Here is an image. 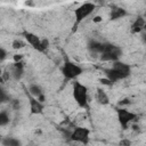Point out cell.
I'll return each mask as SVG.
<instances>
[{
	"label": "cell",
	"mask_w": 146,
	"mask_h": 146,
	"mask_svg": "<svg viewBox=\"0 0 146 146\" xmlns=\"http://www.w3.org/2000/svg\"><path fill=\"white\" fill-rule=\"evenodd\" d=\"M130 72H131V68L128 64H124V63L117 62V60L114 62V64L111 68L105 70L106 78L110 79L113 83L119 80H123V79L128 78L130 75Z\"/></svg>",
	"instance_id": "obj_1"
},
{
	"label": "cell",
	"mask_w": 146,
	"mask_h": 146,
	"mask_svg": "<svg viewBox=\"0 0 146 146\" xmlns=\"http://www.w3.org/2000/svg\"><path fill=\"white\" fill-rule=\"evenodd\" d=\"M73 98L80 107H82V108L88 107V89H87V87L83 86L82 83L75 81L73 83Z\"/></svg>",
	"instance_id": "obj_2"
},
{
	"label": "cell",
	"mask_w": 146,
	"mask_h": 146,
	"mask_svg": "<svg viewBox=\"0 0 146 146\" xmlns=\"http://www.w3.org/2000/svg\"><path fill=\"white\" fill-rule=\"evenodd\" d=\"M62 73L65 80H75L78 76H80L83 73V68L75 64L74 62H71L66 59L62 67Z\"/></svg>",
	"instance_id": "obj_3"
},
{
	"label": "cell",
	"mask_w": 146,
	"mask_h": 146,
	"mask_svg": "<svg viewBox=\"0 0 146 146\" xmlns=\"http://www.w3.org/2000/svg\"><path fill=\"white\" fill-rule=\"evenodd\" d=\"M95 9H96V5L92 3V2H84L81 6H79L74 10V16H75V25H74V27H76L78 24H80L86 17H88Z\"/></svg>",
	"instance_id": "obj_4"
},
{
	"label": "cell",
	"mask_w": 146,
	"mask_h": 146,
	"mask_svg": "<svg viewBox=\"0 0 146 146\" xmlns=\"http://www.w3.org/2000/svg\"><path fill=\"white\" fill-rule=\"evenodd\" d=\"M122 50L120 47L114 46L112 43H105V47L103 51L100 52V59L102 60H112L115 62L121 56Z\"/></svg>",
	"instance_id": "obj_5"
},
{
	"label": "cell",
	"mask_w": 146,
	"mask_h": 146,
	"mask_svg": "<svg viewBox=\"0 0 146 146\" xmlns=\"http://www.w3.org/2000/svg\"><path fill=\"white\" fill-rule=\"evenodd\" d=\"M138 119V115L125 110V108H119L117 110V120L119 123L121 124L122 129H128V125Z\"/></svg>",
	"instance_id": "obj_6"
},
{
	"label": "cell",
	"mask_w": 146,
	"mask_h": 146,
	"mask_svg": "<svg viewBox=\"0 0 146 146\" xmlns=\"http://www.w3.org/2000/svg\"><path fill=\"white\" fill-rule=\"evenodd\" d=\"M89 135H90V130L89 129L82 128V127H76L71 132L70 138L73 141H78V143H82V144H88V141H89Z\"/></svg>",
	"instance_id": "obj_7"
},
{
	"label": "cell",
	"mask_w": 146,
	"mask_h": 146,
	"mask_svg": "<svg viewBox=\"0 0 146 146\" xmlns=\"http://www.w3.org/2000/svg\"><path fill=\"white\" fill-rule=\"evenodd\" d=\"M23 35L24 38L26 39V41L38 51H43V48H42V40L35 35L34 33H31V32H27V31H24L23 32Z\"/></svg>",
	"instance_id": "obj_8"
},
{
	"label": "cell",
	"mask_w": 146,
	"mask_h": 146,
	"mask_svg": "<svg viewBox=\"0 0 146 146\" xmlns=\"http://www.w3.org/2000/svg\"><path fill=\"white\" fill-rule=\"evenodd\" d=\"M27 97L30 100V110L32 114H41L43 112V105L42 102H40L36 97L32 96L30 92H27Z\"/></svg>",
	"instance_id": "obj_9"
},
{
	"label": "cell",
	"mask_w": 146,
	"mask_h": 146,
	"mask_svg": "<svg viewBox=\"0 0 146 146\" xmlns=\"http://www.w3.org/2000/svg\"><path fill=\"white\" fill-rule=\"evenodd\" d=\"M125 15H127L125 9H123L121 7H112V9L110 11V19L111 21H115V19L122 18Z\"/></svg>",
	"instance_id": "obj_10"
},
{
	"label": "cell",
	"mask_w": 146,
	"mask_h": 146,
	"mask_svg": "<svg viewBox=\"0 0 146 146\" xmlns=\"http://www.w3.org/2000/svg\"><path fill=\"white\" fill-rule=\"evenodd\" d=\"M145 22L146 21H145V18L143 16H138L135 19V22L132 23V25H131V32L132 33H139V32H141L144 30Z\"/></svg>",
	"instance_id": "obj_11"
},
{
	"label": "cell",
	"mask_w": 146,
	"mask_h": 146,
	"mask_svg": "<svg viewBox=\"0 0 146 146\" xmlns=\"http://www.w3.org/2000/svg\"><path fill=\"white\" fill-rule=\"evenodd\" d=\"M96 97H97V100H98L99 104H102V105H107L108 104V96L106 95V92L103 89H100V88L97 89Z\"/></svg>",
	"instance_id": "obj_12"
},
{
	"label": "cell",
	"mask_w": 146,
	"mask_h": 146,
	"mask_svg": "<svg viewBox=\"0 0 146 146\" xmlns=\"http://www.w3.org/2000/svg\"><path fill=\"white\" fill-rule=\"evenodd\" d=\"M104 47H105V43L97 42V41H91V42H89V46H88V48H89L91 51H94V52H99V54L103 51Z\"/></svg>",
	"instance_id": "obj_13"
},
{
	"label": "cell",
	"mask_w": 146,
	"mask_h": 146,
	"mask_svg": "<svg viewBox=\"0 0 146 146\" xmlns=\"http://www.w3.org/2000/svg\"><path fill=\"white\" fill-rule=\"evenodd\" d=\"M23 75V63L22 62H15L14 64V76L16 80L21 79Z\"/></svg>",
	"instance_id": "obj_14"
},
{
	"label": "cell",
	"mask_w": 146,
	"mask_h": 146,
	"mask_svg": "<svg viewBox=\"0 0 146 146\" xmlns=\"http://www.w3.org/2000/svg\"><path fill=\"white\" fill-rule=\"evenodd\" d=\"M29 92L32 95V96H34V97H40L43 92H42V90H41V88L39 87V86H36V84H31L30 86V89H29Z\"/></svg>",
	"instance_id": "obj_15"
},
{
	"label": "cell",
	"mask_w": 146,
	"mask_h": 146,
	"mask_svg": "<svg viewBox=\"0 0 146 146\" xmlns=\"http://www.w3.org/2000/svg\"><path fill=\"white\" fill-rule=\"evenodd\" d=\"M2 144L5 146H19L21 141L18 139H15V138H6L2 140Z\"/></svg>",
	"instance_id": "obj_16"
},
{
	"label": "cell",
	"mask_w": 146,
	"mask_h": 146,
	"mask_svg": "<svg viewBox=\"0 0 146 146\" xmlns=\"http://www.w3.org/2000/svg\"><path fill=\"white\" fill-rule=\"evenodd\" d=\"M8 123H9V115H8L7 112L2 111V112L0 113V125L3 127V125H6V124H8Z\"/></svg>",
	"instance_id": "obj_17"
},
{
	"label": "cell",
	"mask_w": 146,
	"mask_h": 146,
	"mask_svg": "<svg viewBox=\"0 0 146 146\" xmlns=\"http://www.w3.org/2000/svg\"><path fill=\"white\" fill-rule=\"evenodd\" d=\"M11 46H13L14 49H22V48L25 47V42H23L22 40H14Z\"/></svg>",
	"instance_id": "obj_18"
},
{
	"label": "cell",
	"mask_w": 146,
	"mask_h": 146,
	"mask_svg": "<svg viewBox=\"0 0 146 146\" xmlns=\"http://www.w3.org/2000/svg\"><path fill=\"white\" fill-rule=\"evenodd\" d=\"M48 46H49V41L47 39H42V48H43V51L48 48Z\"/></svg>",
	"instance_id": "obj_19"
},
{
	"label": "cell",
	"mask_w": 146,
	"mask_h": 146,
	"mask_svg": "<svg viewBox=\"0 0 146 146\" xmlns=\"http://www.w3.org/2000/svg\"><path fill=\"white\" fill-rule=\"evenodd\" d=\"M100 82H102L103 84H107V86H111V84L113 83V82H112L110 79H107V78H106V79H100Z\"/></svg>",
	"instance_id": "obj_20"
},
{
	"label": "cell",
	"mask_w": 146,
	"mask_h": 146,
	"mask_svg": "<svg viewBox=\"0 0 146 146\" xmlns=\"http://www.w3.org/2000/svg\"><path fill=\"white\" fill-rule=\"evenodd\" d=\"M6 58V50L3 48L0 49V60H3Z\"/></svg>",
	"instance_id": "obj_21"
},
{
	"label": "cell",
	"mask_w": 146,
	"mask_h": 146,
	"mask_svg": "<svg viewBox=\"0 0 146 146\" xmlns=\"http://www.w3.org/2000/svg\"><path fill=\"white\" fill-rule=\"evenodd\" d=\"M130 103H131V100H130L129 98H124V99H122L119 104H120V105H124V104H130Z\"/></svg>",
	"instance_id": "obj_22"
},
{
	"label": "cell",
	"mask_w": 146,
	"mask_h": 146,
	"mask_svg": "<svg viewBox=\"0 0 146 146\" xmlns=\"http://www.w3.org/2000/svg\"><path fill=\"white\" fill-rule=\"evenodd\" d=\"M22 58H23V55H15L14 56V60L15 62H21Z\"/></svg>",
	"instance_id": "obj_23"
},
{
	"label": "cell",
	"mask_w": 146,
	"mask_h": 146,
	"mask_svg": "<svg viewBox=\"0 0 146 146\" xmlns=\"http://www.w3.org/2000/svg\"><path fill=\"white\" fill-rule=\"evenodd\" d=\"M1 102H6V94L3 90H1Z\"/></svg>",
	"instance_id": "obj_24"
},
{
	"label": "cell",
	"mask_w": 146,
	"mask_h": 146,
	"mask_svg": "<svg viewBox=\"0 0 146 146\" xmlns=\"http://www.w3.org/2000/svg\"><path fill=\"white\" fill-rule=\"evenodd\" d=\"M102 19H103L102 16H96V17L94 18V22H96V23H97V22H102Z\"/></svg>",
	"instance_id": "obj_25"
},
{
	"label": "cell",
	"mask_w": 146,
	"mask_h": 146,
	"mask_svg": "<svg viewBox=\"0 0 146 146\" xmlns=\"http://www.w3.org/2000/svg\"><path fill=\"white\" fill-rule=\"evenodd\" d=\"M120 144L121 145H130V141L129 140H122V141H120Z\"/></svg>",
	"instance_id": "obj_26"
},
{
	"label": "cell",
	"mask_w": 146,
	"mask_h": 146,
	"mask_svg": "<svg viewBox=\"0 0 146 146\" xmlns=\"http://www.w3.org/2000/svg\"><path fill=\"white\" fill-rule=\"evenodd\" d=\"M14 107H15V108H18V107H19V103L15 100V102H14Z\"/></svg>",
	"instance_id": "obj_27"
},
{
	"label": "cell",
	"mask_w": 146,
	"mask_h": 146,
	"mask_svg": "<svg viewBox=\"0 0 146 146\" xmlns=\"http://www.w3.org/2000/svg\"><path fill=\"white\" fill-rule=\"evenodd\" d=\"M143 40L146 42V34H144V35H143Z\"/></svg>",
	"instance_id": "obj_28"
},
{
	"label": "cell",
	"mask_w": 146,
	"mask_h": 146,
	"mask_svg": "<svg viewBox=\"0 0 146 146\" xmlns=\"http://www.w3.org/2000/svg\"><path fill=\"white\" fill-rule=\"evenodd\" d=\"M144 30H146V22H145V25H144Z\"/></svg>",
	"instance_id": "obj_29"
}]
</instances>
